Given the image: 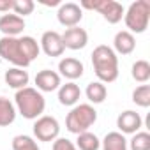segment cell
Returning <instances> with one entry per match:
<instances>
[{"label":"cell","instance_id":"1","mask_svg":"<svg viewBox=\"0 0 150 150\" xmlns=\"http://www.w3.org/2000/svg\"><path fill=\"white\" fill-rule=\"evenodd\" d=\"M39 42L30 35L0 39V57L20 69H27L39 57Z\"/></svg>","mask_w":150,"mask_h":150},{"label":"cell","instance_id":"2","mask_svg":"<svg viewBox=\"0 0 150 150\" xmlns=\"http://www.w3.org/2000/svg\"><path fill=\"white\" fill-rule=\"evenodd\" d=\"M92 65L101 83H113L118 78V57L106 44H99L92 51Z\"/></svg>","mask_w":150,"mask_h":150},{"label":"cell","instance_id":"3","mask_svg":"<svg viewBox=\"0 0 150 150\" xmlns=\"http://www.w3.org/2000/svg\"><path fill=\"white\" fill-rule=\"evenodd\" d=\"M14 103H16L18 113L27 120H37L39 117H42L44 108H46L44 96L37 88H32V87L16 90Z\"/></svg>","mask_w":150,"mask_h":150},{"label":"cell","instance_id":"4","mask_svg":"<svg viewBox=\"0 0 150 150\" xmlns=\"http://www.w3.org/2000/svg\"><path fill=\"white\" fill-rule=\"evenodd\" d=\"M97 120V111L90 104H78L74 106L65 118V127L72 134L87 132Z\"/></svg>","mask_w":150,"mask_h":150},{"label":"cell","instance_id":"5","mask_svg":"<svg viewBox=\"0 0 150 150\" xmlns=\"http://www.w3.org/2000/svg\"><path fill=\"white\" fill-rule=\"evenodd\" d=\"M127 32L131 34H143L148 28L150 21V2L148 0H136L129 6V9L124 13Z\"/></svg>","mask_w":150,"mask_h":150},{"label":"cell","instance_id":"6","mask_svg":"<svg viewBox=\"0 0 150 150\" xmlns=\"http://www.w3.org/2000/svg\"><path fill=\"white\" fill-rule=\"evenodd\" d=\"M81 9H92V11H97L99 14H103V18L111 23V25H117L118 21H122L124 18V6L115 2V0H83Z\"/></svg>","mask_w":150,"mask_h":150},{"label":"cell","instance_id":"7","mask_svg":"<svg viewBox=\"0 0 150 150\" xmlns=\"http://www.w3.org/2000/svg\"><path fill=\"white\" fill-rule=\"evenodd\" d=\"M34 136L39 139V141H55L58 138V132H60V124L55 117H50V115H42L35 120L34 127Z\"/></svg>","mask_w":150,"mask_h":150},{"label":"cell","instance_id":"8","mask_svg":"<svg viewBox=\"0 0 150 150\" xmlns=\"http://www.w3.org/2000/svg\"><path fill=\"white\" fill-rule=\"evenodd\" d=\"M57 18H58V23L67 27V28L78 27L81 18H83V9L78 4H74V2L60 4V7L57 11Z\"/></svg>","mask_w":150,"mask_h":150},{"label":"cell","instance_id":"9","mask_svg":"<svg viewBox=\"0 0 150 150\" xmlns=\"http://www.w3.org/2000/svg\"><path fill=\"white\" fill-rule=\"evenodd\" d=\"M62 42H64V48H67V50H74V51L83 50L88 42V34L81 27L65 28V32L62 34Z\"/></svg>","mask_w":150,"mask_h":150},{"label":"cell","instance_id":"10","mask_svg":"<svg viewBox=\"0 0 150 150\" xmlns=\"http://www.w3.org/2000/svg\"><path fill=\"white\" fill-rule=\"evenodd\" d=\"M48 57H62L65 48L62 42V34L55 32V30H48L42 34L41 37V46H39Z\"/></svg>","mask_w":150,"mask_h":150},{"label":"cell","instance_id":"11","mask_svg":"<svg viewBox=\"0 0 150 150\" xmlns=\"http://www.w3.org/2000/svg\"><path fill=\"white\" fill-rule=\"evenodd\" d=\"M117 127L122 134H136L143 127V118L139 117V113H136L132 110H127V111L118 115Z\"/></svg>","mask_w":150,"mask_h":150},{"label":"cell","instance_id":"12","mask_svg":"<svg viewBox=\"0 0 150 150\" xmlns=\"http://www.w3.org/2000/svg\"><path fill=\"white\" fill-rule=\"evenodd\" d=\"M25 30V20L16 14H2L0 16V32L4 37H18Z\"/></svg>","mask_w":150,"mask_h":150},{"label":"cell","instance_id":"13","mask_svg":"<svg viewBox=\"0 0 150 150\" xmlns=\"http://www.w3.org/2000/svg\"><path fill=\"white\" fill-rule=\"evenodd\" d=\"M35 85L39 92H53L60 88V74L51 69H42L35 74Z\"/></svg>","mask_w":150,"mask_h":150},{"label":"cell","instance_id":"14","mask_svg":"<svg viewBox=\"0 0 150 150\" xmlns=\"http://www.w3.org/2000/svg\"><path fill=\"white\" fill-rule=\"evenodd\" d=\"M58 71H60V76L72 81V80H78V78L83 76L85 67H83L81 60L72 58V57H65L58 62Z\"/></svg>","mask_w":150,"mask_h":150},{"label":"cell","instance_id":"15","mask_svg":"<svg viewBox=\"0 0 150 150\" xmlns=\"http://www.w3.org/2000/svg\"><path fill=\"white\" fill-rule=\"evenodd\" d=\"M80 97H81V90L74 81L60 85V88H58V103L62 106H76Z\"/></svg>","mask_w":150,"mask_h":150},{"label":"cell","instance_id":"16","mask_svg":"<svg viewBox=\"0 0 150 150\" xmlns=\"http://www.w3.org/2000/svg\"><path fill=\"white\" fill-rule=\"evenodd\" d=\"M113 51L115 53H120V55H131L136 48V39L131 32L127 30H120L117 32L115 39H113Z\"/></svg>","mask_w":150,"mask_h":150},{"label":"cell","instance_id":"17","mask_svg":"<svg viewBox=\"0 0 150 150\" xmlns=\"http://www.w3.org/2000/svg\"><path fill=\"white\" fill-rule=\"evenodd\" d=\"M4 80L6 83L11 87V88H16V90H21L28 85L30 81V76H28V71L25 69H20V67H13L9 71H6L4 74Z\"/></svg>","mask_w":150,"mask_h":150},{"label":"cell","instance_id":"18","mask_svg":"<svg viewBox=\"0 0 150 150\" xmlns=\"http://www.w3.org/2000/svg\"><path fill=\"white\" fill-rule=\"evenodd\" d=\"M101 145H103V150H127V139L118 131L108 132L101 141Z\"/></svg>","mask_w":150,"mask_h":150},{"label":"cell","instance_id":"19","mask_svg":"<svg viewBox=\"0 0 150 150\" xmlns=\"http://www.w3.org/2000/svg\"><path fill=\"white\" fill-rule=\"evenodd\" d=\"M14 118H16V106L7 97H0V127L11 125Z\"/></svg>","mask_w":150,"mask_h":150},{"label":"cell","instance_id":"20","mask_svg":"<svg viewBox=\"0 0 150 150\" xmlns=\"http://www.w3.org/2000/svg\"><path fill=\"white\" fill-rule=\"evenodd\" d=\"M85 94H87V99H88L90 103L101 104V103H104V99H106V96H108V90H106L104 83H101V81H92V83L87 85Z\"/></svg>","mask_w":150,"mask_h":150},{"label":"cell","instance_id":"21","mask_svg":"<svg viewBox=\"0 0 150 150\" xmlns=\"http://www.w3.org/2000/svg\"><path fill=\"white\" fill-rule=\"evenodd\" d=\"M131 76L138 83H146L150 80V64L146 60H136L131 67Z\"/></svg>","mask_w":150,"mask_h":150},{"label":"cell","instance_id":"22","mask_svg":"<svg viewBox=\"0 0 150 150\" xmlns=\"http://www.w3.org/2000/svg\"><path fill=\"white\" fill-rule=\"evenodd\" d=\"M76 148H80V150H99L101 148V141H99V138L94 132L87 131V132L78 134Z\"/></svg>","mask_w":150,"mask_h":150},{"label":"cell","instance_id":"23","mask_svg":"<svg viewBox=\"0 0 150 150\" xmlns=\"http://www.w3.org/2000/svg\"><path fill=\"white\" fill-rule=\"evenodd\" d=\"M132 103L139 108L150 106V85H139L132 92Z\"/></svg>","mask_w":150,"mask_h":150},{"label":"cell","instance_id":"24","mask_svg":"<svg viewBox=\"0 0 150 150\" xmlns=\"http://www.w3.org/2000/svg\"><path fill=\"white\" fill-rule=\"evenodd\" d=\"M131 150H150V134L146 131H138L131 141H129Z\"/></svg>","mask_w":150,"mask_h":150},{"label":"cell","instance_id":"25","mask_svg":"<svg viewBox=\"0 0 150 150\" xmlns=\"http://www.w3.org/2000/svg\"><path fill=\"white\" fill-rule=\"evenodd\" d=\"M13 150H41V148L37 146L34 138L27 134H18L13 138Z\"/></svg>","mask_w":150,"mask_h":150},{"label":"cell","instance_id":"26","mask_svg":"<svg viewBox=\"0 0 150 150\" xmlns=\"http://www.w3.org/2000/svg\"><path fill=\"white\" fill-rule=\"evenodd\" d=\"M34 9H35V4L32 2V0H14V4H13V11L20 18L32 14Z\"/></svg>","mask_w":150,"mask_h":150},{"label":"cell","instance_id":"27","mask_svg":"<svg viewBox=\"0 0 150 150\" xmlns=\"http://www.w3.org/2000/svg\"><path fill=\"white\" fill-rule=\"evenodd\" d=\"M51 150H78V148H76V145H74L71 139H67V138H57L53 141Z\"/></svg>","mask_w":150,"mask_h":150},{"label":"cell","instance_id":"28","mask_svg":"<svg viewBox=\"0 0 150 150\" xmlns=\"http://www.w3.org/2000/svg\"><path fill=\"white\" fill-rule=\"evenodd\" d=\"M14 0H0V13H9L13 9Z\"/></svg>","mask_w":150,"mask_h":150}]
</instances>
